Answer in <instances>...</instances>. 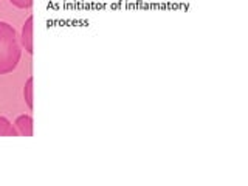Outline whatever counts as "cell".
Segmentation results:
<instances>
[{
    "label": "cell",
    "instance_id": "6da1fadb",
    "mask_svg": "<svg viewBox=\"0 0 248 186\" xmlns=\"http://www.w3.org/2000/svg\"><path fill=\"white\" fill-rule=\"evenodd\" d=\"M22 56L17 31L8 22H0V75L11 73Z\"/></svg>",
    "mask_w": 248,
    "mask_h": 186
},
{
    "label": "cell",
    "instance_id": "7a4b0ae2",
    "mask_svg": "<svg viewBox=\"0 0 248 186\" xmlns=\"http://www.w3.org/2000/svg\"><path fill=\"white\" fill-rule=\"evenodd\" d=\"M20 42L25 46V51L28 54H33V16H30L25 23H23Z\"/></svg>",
    "mask_w": 248,
    "mask_h": 186
},
{
    "label": "cell",
    "instance_id": "3957f363",
    "mask_svg": "<svg viewBox=\"0 0 248 186\" xmlns=\"http://www.w3.org/2000/svg\"><path fill=\"white\" fill-rule=\"evenodd\" d=\"M16 130L19 132L22 137H31L33 135V118L30 115H20L14 123Z\"/></svg>",
    "mask_w": 248,
    "mask_h": 186
},
{
    "label": "cell",
    "instance_id": "277c9868",
    "mask_svg": "<svg viewBox=\"0 0 248 186\" xmlns=\"http://www.w3.org/2000/svg\"><path fill=\"white\" fill-rule=\"evenodd\" d=\"M0 137H19V132L5 116H0Z\"/></svg>",
    "mask_w": 248,
    "mask_h": 186
},
{
    "label": "cell",
    "instance_id": "5b68a950",
    "mask_svg": "<svg viewBox=\"0 0 248 186\" xmlns=\"http://www.w3.org/2000/svg\"><path fill=\"white\" fill-rule=\"evenodd\" d=\"M33 76H30L25 82V87H23V98H25V103L30 108H33Z\"/></svg>",
    "mask_w": 248,
    "mask_h": 186
},
{
    "label": "cell",
    "instance_id": "8992f818",
    "mask_svg": "<svg viewBox=\"0 0 248 186\" xmlns=\"http://www.w3.org/2000/svg\"><path fill=\"white\" fill-rule=\"evenodd\" d=\"M10 2L14 6L20 8V10H25V8H30L31 5H33V0H10Z\"/></svg>",
    "mask_w": 248,
    "mask_h": 186
}]
</instances>
